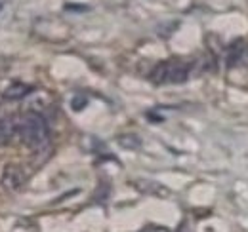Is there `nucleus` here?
Returning <instances> with one entry per match:
<instances>
[{
    "mask_svg": "<svg viewBox=\"0 0 248 232\" xmlns=\"http://www.w3.org/2000/svg\"><path fill=\"white\" fill-rule=\"evenodd\" d=\"M17 135L25 146L40 150L50 143V126L40 113L29 111L17 118Z\"/></svg>",
    "mask_w": 248,
    "mask_h": 232,
    "instance_id": "1",
    "label": "nucleus"
},
{
    "mask_svg": "<svg viewBox=\"0 0 248 232\" xmlns=\"http://www.w3.org/2000/svg\"><path fill=\"white\" fill-rule=\"evenodd\" d=\"M191 76V63L184 59H166L153 67L149 72V80L155 86H176L186 84Z\"/></svg>",
    "mask_w": 248,
    "mask_h": 232,
    "instance_id": "2",
    "label": "nucleus"
},
{
    "mask_svg": "<svg viewBox=\"0 0 248 232\" xmlns=\"http://www.w3.org/2000/svg\"><path fill=\"white\" fill-rule=\"evenodd\" d=\"M0 183L6 190H12V192H17L25 187L27 183V175L23 172L21 166H16V164H8L2 172V177H0Z\"/></svg>",
    "mask_w": 248,
    "mask_h": 232,
    "instance_id": "3",
    "label": "nucleus"
},
{
    "mask_svg": "<svg viewBox=\"0 0 248 232\" xmlns=\"http://www.w3.org/2000/svg\"><path fill=\"white\" fill-rule=\"evenodd\" d=\"M16 135H17V120L14 116L0 118V146L10 145Z\"/></svg>",
    "mask_w": 248,
    "mask_h": 232,
    "instance_id": "4",
    "label": "nucleus"
},
{
    "mask_svg": "<svg viewBox=\"0 0 248 232\" xmlns=\"http://www.w3.org/2000/svg\"><path fill=\"white\" fill-rule=\"evenodd\" d=\"M32 91V86L23 84V82H12L10 86L4 89V99L8 101H19L23 97H27Z\"/></svg>",
    "mask_w": 248,
    "mask_h": 232,
    "instance_id": "5",
    "label": "nucleus"
},
{
    "mask_svg": "<svg viewBox=\"0 0 248 232\" xmlns=\"http://www.w3.org/2000/svg\"><path fill=\"white\" fill-rule=\"evenodd\" d=\"M134 187L138 190H141L145 194H153V196H168L170 194L168 188H164L160 183H155V181H143V179H140V181H134Z\"/></svg>",
    "mask_w": 248,
    "mask_h": 232,
    "instance_id": "6",
    "label": "nucleus"
},
{
    "mask_svg": "<svg viewBox=\"0 0 248 232\" xmlns=\"http://www.w3.org/2000/svg\"><path fill=\"white\" fill-rule=\"evenodd\" d=\"M247 42L245 40H237L233 42L229 48H227V63L229 65H235V63H241L245 54H247Z\"/></svg>",
    "mask_w": 248,
    "mask_h": 232,
    "instance_id": "7",
    "label": "nucleus"
},
{
    "mask_svg": "<svg viewBox=\"0 0 248 232\" xmlns=\"http://www.w3.org/2000/svg\"><path fill=\"white\" fill-rule=\"evenodd\" d=\"M119 145L123 148H130V150H136L141 146V139L136 135V133H124V135H119Z\"/></svg>",
    "mask_w": 248,
    "mask_h": 232,
    "instance_id": "8",
    "label": "nucleus"
},
{
    "mask_svg": "<svg viewBox=\"0 0 248 232\" xmlns=\"http://www.w3.org/2000/svg\"><path fill=\"white\" fill-rule=\"evenodd\" d=\"M86 103H88V99L84 95H75L71 105H73V111H82L86 107Z\"/></svg>",
    "mask_w": 248,
    "mask_h": 232,
    "instance_id": "9",
    "label": "nucleus"
},
{
    "mask_svg": "<svg viewBox=\"0 0 248 232\" xmlns=\"http://www.w3.org/2000/svg\"><path fill=\"white\" fill-rule=\"evenodd\" d=\"M140 232H172V231H170V229H166V227H160V225H149V227L141 229Z\"/></svg>",
    "mask_w": 248,
    "mask_h": 232,
    "instance_id": "10",
    "label": "nucleus"
}]
</instances>
